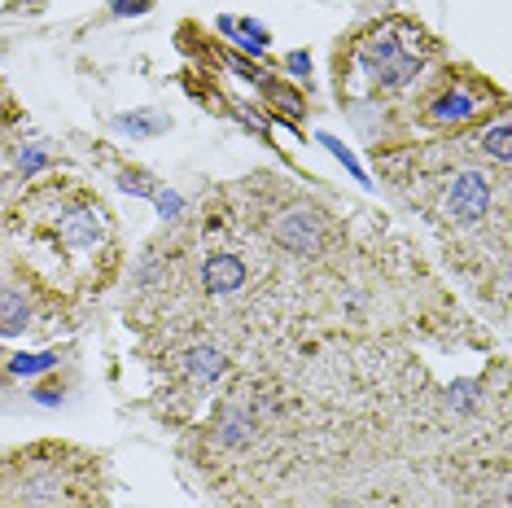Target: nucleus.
<instances>
[{"instance_id":"obj_3","label":"nucleus","mask_w":512,"mask_h":508,"mask_svg":"<svg viewBox=\"0 0 512 508\" xmlns=\"http://www.w3.org/2000/svg\"><path fill=\"white\" fill-rule=\"evenodd\" d=\"M272 237L294 254H316L324 246V215L316 206H289V211L272 224Z\"/></svg>"},{"instance_id":"obj_5","label":"nucleus","mask_w":512,"mask_h":508,"mask_svg":"<svg viewBox=\"0 0 512 508\" xmlns=\"http://www.w3.org/2000/svg\"><path fill=\"white\" fill-rule=\"evenodd\" d=\"M473 114H477V97H473V92L447 88V92H438V97L429 101L425 119H429V123H438V127H456V123H469Z\"/></svg>"},{"instance_id":"obj_7","label":"nucleus","mask_w":512,"mask_h":508,"mask_svg":"<svg viewBox=\"0 0 512 508\" xmlns=\"http://www.w3.org/2000/svg\"><path fill=\"white\" fill-rule=\"evenodd\" d=\"M101 237V206H75L71 215L62 219V241L66 246H97Z\"/></svg>"},{"instance_id":"obj_4","label":"nucleus","mask_w":512,"mask_h":508,"mask_svg":"<svg viewBox=\"0 0 512 508\" xmlns=\"http://www.w3.org/2000/svg\"><path fill=\"white\" fill-rule=\"evenodd\" d=\"M241 285H246V263H241L237 254H228V250L206 254V263H202V290L206 294L228 298V294H237Z\"/></svg>"},{"instance_id":"obj_8","label":"nucleus","mask_w":512,"mask_h":508,"mask_svg":"<svg viewBox=\"0 0 512 508\" xmlns=\"http://www.w3.org/2000/svg\"><path fill=\"white\" fill-rule=\"evenodd\" d=\"M180 368H184V377H189V381L206 386V381H215L219 373H224L228 360L215 351V346H189V351L180 355Z\"/></svg>"},{"instance_id":"obj_1","label":"nucleus","mask_w":512,"mask_h":508,"mask_svg":"<svg viewBox=\"0 0 512 508\" xmlns=\"http://www.w3.org/2000/svg\"><path fill=\"white\" fill-rule=\"evenodd\" d=\"M359 66H364V75L377 92H399L421 75V49L403 44V27L390 22L368 44H359Z\"/></svg>"},{"instance_id":"obj_6","label":"nucleus","mask_w":512,"mask_h":508,"mask_svg":"<svg viewBox=\"0 0 512 508\" xmlns=\"http://www.w3.org/2000/svg\"><path fill=\"white\" fill-rule=\"evenodd\" d=\"M254 434H259V408H250V403H228L224 417H219V443L246 447Z\"/></svg>"},{"instance_id":"obj_14","label":"nucleus","mask_w":512,"mask_h":508,"mask_svg":"<svg viewBox=\"0 0 512 508\" xmlns=\"http://www.w3.org/2000/svg\"><path fill=\"white\" fill-rule=\"evenodd\" d=\"M154 206H158V211H162V215H167V219H176L184 202L176 198V193H162V189H158V193H154Z\"/></svg>"},{"instance_id":"obj_13","label":"nucleus","mask_w":512,"mask_h":508,"mask_svg":"<svg viewBox=\"0 0 512 508\" xmlns=\"http://www.w3.org/2000/svg\"><path fill=\"white\" fill-rule=\"evenodd\" d=\"M57 355H18L14 360V373H44V368H53Z\"/></svg>"},{"instance_id":"obj_12","label":"nucleus","mask_w":512,"mask_h":508,"mask_svg":"<svg viewBox=\"0 0 512 508\" xmlns=\"http://www.w3.org/2000/svg\"><path fill=\"white\" fill-rule=\"evenodd\" d=\"M219 27H224L228 36H241V40H246V44H241V49H246V53H263V44H267L263 27H254V22H232V18H224V22H219Z\"/></svg>"},{"instance_id":"obj_16","label":"nucleus","mask_w":512,"mask_h":508,"mask_svg":"<svg viewBox=\"0 0 512 508\" xmlns=\"http://www.w3.org/2000/svg\"><path fill=\"white\" fill-rule=\"evenodd\" d=\"M285 66H289L294 75H307V71H311V57H307V53H289V62H285Z\"/></svg>"},{"instance_id":"obj_10","label":"nucleus","mask_w":512,"mask_h":508,"mask_svg":"<svg viewBox=\"0 0 512 508\" xmlns=\"http://www.w3.org/2000/svg\"><path fill=\"white\" fill-rule=\"evenodd\" d=\"M114 127H119V132H132V136H158V132H167L171 127V119L167 114H154V110H136V114L114 119Z\"/></svg>"},{"instance_id":"obj_9","label":"nucleus","mask_w":512,"mask_h":508,"mask_svg":"<svg viewBox=\"0 0 512 508\" xmlns=\"http://www.w3.org/2000/svg\"><path fill=\"white\" fill-rule=\"evenodd\" d=\"M31 325V303L22 290H0V338H14Z\"/></svg>"},{"instance_id":"obj_2","label":"nucleus","mask_w":512,"mask_h":508,"mask_svg":"<svg viewBox=\"0 0 512 508\" xmlns=\"http://www.w3.org/2000/svg\"><path fill=\"white\" fill-rule=\"evenodd\" d=\"M491 198H495V180L486 171H456L447 184V198H442V211H447L451 224H482L491 215Z\"/></svg>"},{"instance_id":"obj_15","label":"nucleus","mask_w":512,"mask_h":508,"mask_svg":"<svg viewBox=\"0 0 512 508\" xmlns=\"http://www.w3.org/2000/svg\"><path fill=\"white\" fill-rule=\"evenodd\" d=\"M149 5H154V0H114V14H123V18L127 14H145Z\"/></svg>"},{"instance_id":"obj_11","label":"nucleus","mask_w":512,"mask_h":508,"mask_svg":"<svg viewBox=\"0 0 512 508\" xmlns=\"http://www.w3.org/2000/svg\"><path fill=\"white\" fill-rule=\"evenodd\" d=\"M482 149L495 158L499 167L508 163V154H512V132H508V119H499L495 127H486V132H482Z\"/></svg>"}]
</instances>
